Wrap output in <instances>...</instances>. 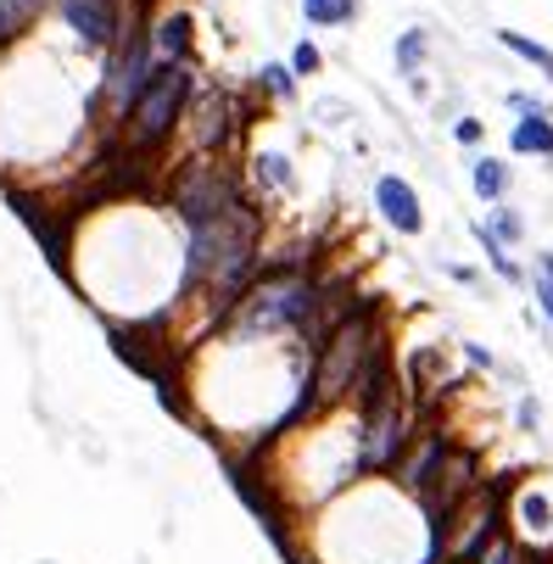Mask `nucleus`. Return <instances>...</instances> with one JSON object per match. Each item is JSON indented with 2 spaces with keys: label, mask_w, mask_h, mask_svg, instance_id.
<instances>
[{
  "label": "nucleus",
  "mask_w": 553,
  "mask_h": 564,
  "mask_svg": "<svg viewBox=\"0 0 553 564\" xmlns=\"http://www.w3.org/2000/svg\"><path fill=\"white\" fill-rule=\"evenodd\" d=\"M375 213L386 218L392 235H425V207H420V191L402 179V173H381L375 179Z\"/></svg>",
  "instance_id": "obj_2"
},
{
  "label": "nucleus",
  "mask_w": 553,
  "mask_h": 564,
  "mask_svg": "<svg viewBox=\"0 0 553 564\" xmlns=\"http://www.w3.org/2000/svg\"><path fill=\"white\" fill-rule=\"evenodd\" d=\"M520 520H526L531 537H548V497H542V492H526V497H520Z\"/></svg>",
  "instance_id": "obj_15"
},
{
  "label": "nucleus",
  "mask_w": 553,
  "mask_h": 564,
  "mask_svg": "<svg viewBox=\"0 0 553 564\" xmlns=\"http://www.w3.org/2000/svg\"><path fill=\"white\" fill-rule=\"evenodd\" d=\"M515 419H520V431H537V419H542V408H537V397H526V403L515 408Z\"/></svg>",
  "instance_id": "obj_19"
},
{
  "label": "nucleus",
  "mask_w": 553,
  "mask_h": 564,
  "mask_svg": "<svg viewBox=\"0 0 553 564\" xmlns=\"http://www.w3.org/2000/svg\"><path fill=\"white\" fill-rule=\"evenodd\" d=\"M497 45H503V51H515V57H526L531 68H542V73L553 79V51H548V45H537L531 34H520V28H497Z\"/></svg>",
  "instance_id": "obj_9"
},
{
  "label": "nucleus",
  "mask_w": 553,
  "mask_h": 564,
  "mask_svg": "<svg viewBox=\"0 0 553 564\" xmlns=\"http://www.w3.org/2000/svg\"><path fill=\"white\" fill-rule=\"evenodd\" d=\"M509 152H515V157H542V163H553V118H548V112L520 118V123L509 129Z\"/></svg>",
  "instance_id": "obj_6"
},
{
  "label": "nucleus",
  "mask_w": 553,
  "mask_h": 564,
  "mask_svg": "<svg viewBox=\"0 0 553 564\" xmlns=\"http://www.w3.org/2000/svg\"><path fill=\"white\" fill-rule=\"evenodd\" d=\"M503 101H509V107H515L520 118H537V112H548V107H542V101L531 96V89H509V96H503Z\"/></svg>",
  "instance_id": "obj_17"
},
{
  "label": "nucleus",
  "mask_w": 553,
  "mask_h": 564,
  "mask_svg": "<svg viewBox=\"0 0 553 564\" xmlns=\"http://www.w3.org/2000/svg\"><path fill=\"white\" fill-rule=\"evenodd\" d=\"M191 96H196V73H191V62H157L152 84L141 89V101L123 112L129 146H134V152L163 146V140L173 134V123L184 118V101H191Z\"/></svg>",
  "instance_id": "obj_1"
},
{
  "label": "nucleus",
  "mask_w": 553,
  "mask_h": 564,
  "mask_svg": "<svg viewBox=\"0 0 553 564\" xmlns=\"http://www.w3.org/2000/svg\"><path fill=\"white\" fill-rule=\"evenodd\" d=\"M470 191H476L486 207L509 202V191H515V168L503 163V157H476V163H470Z\"/></svg>",
  "instance_id": "obj_5"
},
{
  "label": "nucleus",
  "mask_w": 553,
  "mask_h": 564,
  "mask_svg": "<svg viewBox=\"0 0 553 564\" xmlns=\"http://www.w3.org/2000/svg\"><path fill=\"white\" fill-rule=\"evenodd\" d=\"M318 62H325V57H318V45H313V39H302V45H297V51H291V68H297V79H308V73H318Z\"/></svg>",
  "instance_id": "obj_16"
},
{
  "label": "nucleus",
  "mask_w": 553,
  "mask_h": 564,
  "mask_svg": "<svg viewBox=\"0 0 553 564\" xmlns=\"http://www.w3.org/2000/svg\"><path fill=\"white\" fill-rule=\"evenodd\" d=\"M486 229L497 235L503 247H520V241H526V213H520V207H509V202H497V207H492V218H486Z\"/></svg>",
  "instance_id": "obj_12"
},
{
  "label": "nucleus",
  "mask_w": 553,
  "mask_h": 564,
  "mask_svg": "<svg viewBox=\"0 0 553 564\" xmlns=\"http://www.w3.org/2000/svg\"><path fill=\"white\" fill-rule=\"evenodd\" d=\"M476 235H481V252H486V263H492V274H497V279H509V286H526V279H531V274H526V268H520V263L509 257V247H503V241H497V235H492L486 224H481Z\"/></svg>",
  "instance_id": "obj_8"
},
{
  "label": "nucleus",
  "mask_w": 553,
  "mask_h": 564,
  "mask_svg": "<svg viewBox=\"0 0 553 564\" xmlns=\"http://www.w3.org/2000/svg\"><path fill=\"white\" fill-rule=\"evenodd\" d=\"M465 358H470L476 369H492V363H497V358H492V352H486L481 341H465Z\"/></svg>",
  "instance_id": "obj_20"
},
{
  "label": "nucleus",
  "mask_w": 553,
  "mask_h": 564,
  "mask_svg": "<svg viewBox=\"0 0 553 564\" xmlns=\"http://www.w3.org/2000/svg\"><path fill=\"white\" fill-rule=\"evenodd\" d=\"M481 134H486L481 118H458V123H453V140H458V146H481Z\"/></svg>",
  "instance_id": "obj_18"
},
{
  "label": "nucleus",
  "mask_w": 553,
  "mask_h": 564,
  "mask_svg": "<svg viewBox=\"0 0 553 564\" xmlns=\"http://www.w3.org/2000/svg\"><path fill=\"white\" fill-rule=\"evenodd\" d=\"M302 17L313 28H347L358 23V0H302Z\"/></svg>",
  "instance_id": "obj_7"
},
{
  "label": "nucleus",
  "mask_w": 553,
  "mask_h": 564,
  "mask_svg": "<svg viewBox=\"0 0 553 564\" xmlns=\"http://www.w3.org/2000/svg\"><path fill=\"white\" fill-rule=\"evenodd\" d=\"M157 62H191V12H163L152 23Z\"/></svg>",
  "instance_id": "obj_4"
},
{
  "label": "nucleus",
  "mask_w": 553,
  "mask_h": 564,
  "mask_svg": "<svg viewBox=\"0 0 553 564\" xmlns=\"http://www.w3.org/2000/svg\"><path fill=\"white\" fill-rule=\"evenodd\" d=\"M447 274L458 279V286H481V274H476V268H465V263H447Z\"/></svg>",
  "instance_id": "obj_21"
},
{
  "label": "nucleus",
  "mask_w": 553,
  "mask_h": 564,
  "mask_svg": "<svg viewBox=\"0 0 553 564\" xmlns=\"http://www.w3.org/2000/svg\"><path fill=\"white\" fill-rule=\"evenodd\" d=\"M425 51H431V34H425V28H402V34H397V73L413 79V73L425 68Z\"/></svg>",
  "instance_id": "obj_10"
},
{
  "label": "nucleus",
  "mask_w": 553,
  "mask_h": 564,
  "mask_svg": "<svg viewBox=\"0 0 553 564\" xmlns=\"http://www.w3.org/2000/svg\"><path fill=\"white\" fill-rule=\"evenodd\" d=\"M257 84L268 89L274 101H297V68H291V62H263Z\"/></svg>",
  "instance_id": "obj_13"
},
{
  "label": "nucleus",
  "mask_w": 553,
  "mask_h": 564,
  "mask_svg": "<svg viewBox=\"0 0 553 564\" xmlns=\"http://www.w3.org/2000/svg\"><path fill=\"white\" fill-rule=\"evenodd\" d=\"M62 7V17H68V28L84 39V45H107L112 51V39H118V0H57Z\"/></svg>",
  "instance_id": "obj_3"
},
{
  "label": "nucleus",
  "mask_w": 553,
  "mask_h": 564,
  "mask_svg": "<svg viewBox=\"0 0 553 564\" xmlns=\"http://www.w3.org/2000/svg\"><path fill=\"white\" fill-rule=\"evenodd\" d=\"M257 179L268 184V191H291L297 168H291V157H280V152H263V157H257Z\"/></svg>",
  "instance_id": "obj_14"
},
{
  "label": "nucleus",
  "mask_w": 553,
  "mask_h": 564,
  "mask_svg": "<svg viewBox=\"0 0 553 564\" xmlns=\"http://www.w3.org/2000/svg\"><path fill=\"white\" fill-rule=\"evenodd\" d=\"M531 297H537V313L548 319V331H553V247L537 252V268H531Z\"/></svg>",
  "instance_id": "obj_11"
}]
</instances>
